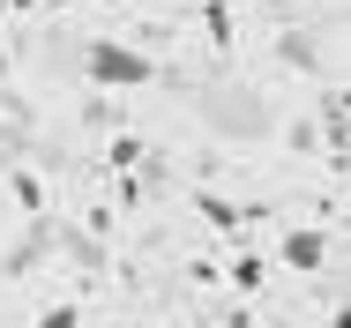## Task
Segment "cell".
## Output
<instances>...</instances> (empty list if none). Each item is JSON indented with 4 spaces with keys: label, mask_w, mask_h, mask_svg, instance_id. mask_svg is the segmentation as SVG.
<instances>
[{
    "label": "cell",
    "mask_w": 351,
    "mask_h": 328,
    "mask_svg": "<svg viewBox=\"0 0 351 328\" xmlns=\"http://www.w3.org/2000/svg\"><path fill=\"white\" fill-rule=\"evenodd\" d=\"M329 328H351V321H344V314H337V321H329Z\"/></svg>",
    "instance_id": "cell-4"
},
{
    "label": "cell",
    "mask_w": 351,
    "mask_h": 328,
    "mask_svg": "<svg viewBox=\"0 0 351 328\" xmlns=\"http://www.w3.org/2000/svg\"><path fill=\"white\" fill-rule=\"evenodd\" d=\"M53 8H68V0H53Z\"/></svg>",
    "instance_id": "cell-5"
},
{
    "label": "cell",
    "mask_w": 351,
    "mask_h": 328,
    "mask_svg": "<svg viewBox=\"0 0 351 328\" xmlns=\"http://www.w3.org/2000/svg\"><path fill=\"white\" fill-rule=\"evenodd\" d=\"M284 262H291V268H322V262H329V231H314V224L291 231V239H284Z\"/></svg>",
    "instance_id": "cell-2"
},
{
    "label": "cell",
    "mask_w": 351,
    "mask_h": 328,
    "mask_svg": "<svg viewBox=\"0 0 351 328\" xmlns=\"http://www.w3.org/2000/svg\"><path fill=\"white\" fill-rule=\"evenodd\" d=\"M38 328H82V321H75V306H53V314H45Z\"/></svg>",
    "instance_id": "cell-3"
},
{
    "label": "cell",
    "mask_w": 351,
    "mask_h": 328,
    "mask_svg": "<svg viewBox=\"0 0 351 328\" xmlns=\"http://www.w3.org/2000/svg\"><path fill=\"white\" fill-rule=\"evenodd\" d=\"M82 67H90V82H105V90H142V82H149V53L120 45V38H90V45H82Z\"/></svg>",
    "instance_id": "cell-1"
}]
</instances>
